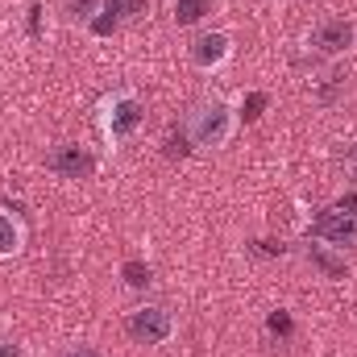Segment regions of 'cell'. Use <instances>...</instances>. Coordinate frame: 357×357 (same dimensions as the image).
Here are the masks:
<instances>
[{
    "mask_svg": "<svg viewBox=\"0 0 357 357\" xmlns=\"http://www.w3.org/2000/svg\"><path fill=\"white\" fill-rule=\"evenodd\" d=\"M229 129H233V116H229V108H225L220 100L199 104V108L191 112V142H195V146H225Z\"/></svg>",
    "mask_w": 357,
    "mask_h": 357,
    "instance_id": "obj_1",
    "label": "cell"
},
{
    "mask_svg": "<svg viewBox=\"0 0 357 357\" xmlns=\"http://www.w3.org/2000/svg\"><path fill=\"white\" fill-rule=\"evenodd\" d=\"M129 337L142 345H162L171 337V312L167 307H137L129 316Z\"/></svg>",
    "mask_w": 357,
    "mask_h": 357,
    "instance_id": "obj_2",
    "label": "cell"
},
{
    "mask_svg": "<svg viewBox=\"0 0 357 357\" xmlns=\"http://www.w3.org/2000/svg\"><path fill=\"white\" fill-rule=\"evenodd\" d=\"M312 237L316 241H328V245H357V216H345V212H337V208H328V212H320L316 220H312Z\"/></svg>",
    "mask_w": 357,
    "mask_h": 357,
    "instance_id": "obj_3",
    "label": "cell"
},
{
    "mask_svg": "<svg viewBox=\"0 0 357 357\" xmlns=\"http://www.w3.org/2000/svg\"><path fill=\"white\" fill-rule=\"evenodd\" d=\"M357 29L354 21H345V17H333V21H320L316 25V33H312V46L320 50V54H345L349 46H354Z\"/></svg>",
    "mask_w": 357,
    "mask_h": 357,
    "instance_id": "obj_4",
    "label": "cell"
},
{
    "mask_svg": "<svg viewBox=\"0 0 357 357\" xmlns=\"http://www.w3.org/2000/svg\"><path fill=\"white\" fill-rule=\"evenodd\" d=\"M46 167L63 178H88L91 171H96V158H91L88 150H79V146H59V150L46 158Z\"/></svg>",
    "mask_w": 357,
    "mask_h": 357,
    "instance_id": "obj_5",
    "label": "cell"
},
{
    "mask_svg": "<svg viewBox=\"0 0 357 357\" xmlns=\"http://www.w3.org/2000/svg\"><path fill=\"white\" fill-rule=\"evenodd\" d=\"M146 121V108H142V100H133V96H121V100H112V112H108V133L112 137H129L137 125Z\"/></svg>",
    "mask_w": 357,
    "mask_h": 357,
    "instance_id": "obj_6",
    "label": "cell"
},
{
    "mask_svg": "<svg viewBox=\"0 0 357 357\" xmlns=\"http://www.w3.org/2000/svg\"><path fill=\"white\" fill-rule=\"evenodd\" d=\"M229 59V33H204V38H195V46H191V63L195 67H220Z\"/></svg>",
    "mask_w": 357,
    "mask_h": 357,
    "instance_id": "obj_7",
    "label": "cell"
},
{
    "mask_svg": "<svg viewBox=\"0 0 357 357\" xmlns=\"http://www.w3.org/2000/svg\"><path fill=\"white\" fill-rule=\"evenodd\" d=\"M212 13V0H175V21L178 25H195Z\"/></svg>",
    "mask_w": 357,
    "mask_h": 357,
    "instance_id": "obj_8",
    "label": "cell"
},
{
    "mask_svg": "<svg viewBox=\"0 0 357 357\" xmlns=\"http://www.w3.org/2000/svg\"><path fill=\"white\" fill-rule=\"evenodd\" d=\"M307 258H312L316 266L324 270L328 278H345V262H341V258H333V254H328L324 245H312V250H307Z\"/></svg>",
    "mask_w": 357,
    "mask_h": 357,
    "instance_id": "obj_9",
    "label": "cell"
},
{
    "mask_svg": "<svg viewBox=\"0 0 357 357\" xmlns=\"http://www.w3.org/2000/svg\"><path fill=\"white\" fill-rule=\"evenodd\" d=\"M17 250H21V229L13 225V216L0 212V258H8V254H17Z\"/></svg>",
    "mask_w": 357,
    "mask_h": 357,
    "instance_id": "obj_10",
    "label": "cell"
},
{
    "mask_svg": "<svg viewBox=\"0 0 357 357\" xmlns=\"http://www.w3.org/2000/svg\"><path fill=\"white\" fill-rule=\"evenodd\" d=\"M121 278H125L133 291H146V287L154 282V270L146 266V262H125V266H121Z\"/></svg>",
    "mask_w": 357,
    "mask_h": 357,
    "instance_id": "obj_11",
    "label": "cell"
},
{
    "mask_svg": "<svg viewBox=\"0 0 357 357\" xmlns=\"http://www.w3.org/2000/svg\"><path fill=\"white\" fill-rule=\"evenodd\" d=\"M341 91H345V75H341V71H333V75H324V84L316 88V100H320V104H333Z\"/></svg>",
    "mask_w": 357,
    "mask_h": 357,
    "instance_id": "obj_12",
    "label": "cell"
},
{
    "mask_svg": "<svg viewBox=\"0 0 357 357\" xmlns=\"http://www.w3.org/2000/svg\"><path fill=\"white\" fill-rule=\"evenodd\" d=\"M266 104H270L266 91H250V96H245V104H241V116H245V121H258V116L266 112Z\"/></svg>",
    "mask_w": 357,
    "mask_h": 357,
    "instance_id": "obj_13",
    "label": "cell"
},
{
    "mask_svg": "<svg viewBox=\"0 0 357 357\" xmlns=\"http://www.w3.org/2000/svg\"><path fill=\"white\" fill-rule=\"evenodd\" d=\"M142 4H146V0H104V13H112L116 21H125V17L142 13Z\"/></svg>",
    "mask_w": 357,
    "mask_h": 357,
    "instance_id": "obj_14",
    "label": "cell"
},
{
    "mask_svg": "<svg viewBox=\"0 0 357 357\" xmlns=\"http://www.w3.org/2000/svg\"><path fill=\"white\" fill-rule=\"evenodd\" d=\"M250 250H254L258 258H282V254H287V245H282V241H270V237H262V241H254Z\"/></svg>",
    "mask_w": 357,
    "mask_h": 357,
    "instance_id": "obj_15",
    "label": "cell"
},
{
    "mask_svg": "<svg viewBox=\"0 0 357 357\" xmlns=\"http://www.w3.org/2000/svg\"><path fill=\"white\" fill-rule=\"evenodd\" d=\"M266 328L274 333V337H291V328H295V324H291V316H287V312H270Z\"/></svg>",
    "mask_w": 357,
    "mask_h": 357,
    "instance_id": "obj_16",
    "label": "cell"
},
{
    "mask_svg": "<svg viewBox=\"0 0 357 357\" xmlns=\"http://www.w3.org/2000/svg\"><path fill=\"white\" fill-rule=\"evenodd\" d=\"M116 25H121V21H116L112 13H104V8H100V17H91V33H100V38H108Z\"/></svg>",
    "mask_w": 357,
    "mask_h": 357,
    "instance_id": "obj_17",
    "label": "cell"
},
{
    "mask_svg": "<svg viewBox=\"0 0 357 357\" xmlns=\"http://www.w3.org/2000/svg\"><path fill=\"white\" fill-rule=\"evenodd\" d=\"M167 154H171V158H187V154H191V146H187V133H171V142H167Z\"/></svg>",
    "mask_w": 357,
    "mask_h": 357,
    "instance_id": "obj_18",
    "label": "cell"
},
{
    "mask_svg": "<svg viewBox=\"0 0 357 357\" xmlns=\"http://www.w3.org/2000/svg\"><path fill=\"white\" fill-rule=\"evenodd\" d=\"M91 8H96V0H71V4H67V13H71L75 21H88Z\"/></svg>",
    "mask_w": 357,
    "mask_h": 357,
    "instance_id": "obj_19",
    "label": "cell"
},
{
    "mask_svg": "<svg viewBox=\"0 0 357 357\" xmlns=\"http://www.w3.org/2000/svg\"><path fill=\"white\" fill-rule=\"evenodd\" d=\"M38 33H42V4L33 0L29 4V38H38Z\"/></svg>",
    "mask_w": 357,
    "mask_h": 357,
    "instance_id": "obj_20",
    "label": "cell"
},
{
    "mask_svg": "<svg viewBox=\"0 0 357 357\" xmlns=\"http://www.w3.org/2000/svg\"><path fill=\"white\" fill-rule=\"evenodd\" d=\"M337 212H345V216H357V191H349V195H341L337 204H333Z\"/></svg>",
    "mask_w": 357,
    "mask_h": 357,
    "instance_id": "obj_21",
    "label": "cell"
},
{
    "mask_svg": "<svg viewBox=\"0 0 357 357\" xmlns=\"http://www.w3.org/2000/svg\"><path fill=\"white\" fill-rule=\"evenodd\" d=\"M0 357H17V345H0Z\"/></svg>",
    "mask_w": 357,
    "mask_h": 357,
    "instance_id": "obj_22",
    "label": "cell"
},
{
    "mask_svg": "<svg viewBox=\"0 0 357 357\" xmlns=\"http://www.w3.org/2000/svg\"><path fill=\"white\" fill-rule=\"evenodd\" d=\"M71 357H96V354H91V349H75Z\"/></svg>",
    "mask_w": 357,
    "mask_h": 357,
    "instance_id": "obj_23",
    "label": "cell"
}]
</instances>
